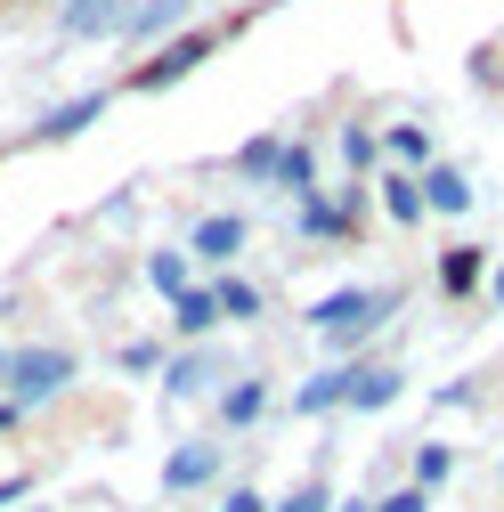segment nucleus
<instances>
[{
    "instance_id": "1",
    "label": "nucleus",
    "mask_w": 504,
    "mask_h": 512,
    "mask_svg": "<svg viewBox=\"0 0 504 512\" xmlns=\"http://www.w3.org/2000/svg\"><path fill=\"white\" fill-rule=\"evenodd\" d=\"M252 17H261V9H236V17H220V25H187V33H171L163 49L131 57V74H122L114 90H131V98H163V90H179L187 74H204L236 33H252Z\"/></svg>"
},
{
    "instance_id": "2",
    "label": "nucleus",
    "mask_w": 504,
    "mask_h": 512,
    "mask_svg": "<svg viewBox=\"0 0 504 512\" xmlns=\"http://www.w3.org/2000/svg\"><path fill=\"white\" fill-rule=\"evenodd\" d=\"M301 317H309V334H318L334 358H358L374 334L391 326V317H407V293H399V285H334V293L309 301Z\"/></svg>"
},
{
    "instance_id": "3",
    "label": "nucleus",
    "mask_w": 504,
    "mask_h": 512,
    "mask_svg": "<svg viewBox=\"0 0 504 512\" xmlns=\"http://www.w3.org/2000/svg\"><path fill=\"white\" fill-rule=\"evenodd\" d=\"M74 382H82V350H66V342H17V350H9V382H0V391L33 415V407H49V399H66Z\"/></svg>"
},
{
    "instance_id": "4",
    "label": "nucleus",
    "mask_w": 504,
    "mask_h": 512,
    "mask_svg": "<svg viewBox=\"0 0 504 512\" xmlns=\"http://www.w3.org/2000/svg\"><path fill=\"white\" fill-rule=\"evenodd\" d=\"M244 244H252V220H244V212H196V228H187L179 252H187L204 277H220V269L244 261Z\"/></svg>"
},
{
    "instance_id": "5",
    "label": "nucleus",
    "mask_w": 504,
    "mask_h": 512,
    "mask_svg": "<svg viewBox=\"0 0 504 512\" xmlns=\"http://www.w3.org/2000/svg\"><path fill=\"white\" fill-rule=\"evenodd\" d=\"M220 472H228V439L212 431V439H179L171 456H163V496L179 504V496H204V488H220Z\"/></svg>"
},
{
    "instance_id": "6",
    "label": "nucleus",
    "mask_w": 504,
    "mask_h": 512,
    "mask_svg": "<svg viewBox=\"0 0 504 512\" xmlns=\"http://www.w3.org/2000/svg\"><path fill=\"white\" fill-rule=\"evenodd\" d=\"M196 25V0H131V9H122V49H163L171 33H187Z\"/></svg>"
},
{
    "instance_id": "7",
    "label": "nucleus",
    "mask_w": 504,
    "mask_h": 512,
    "mask_svg": "<svg viewBox=\"0 0 504 512\" xmlns=\"http://www.w3.org/2000/svg\"><path fill=\"white\" fill-rule=\"evenodd\" d=\"M212 423H220V439L261 431L269 423V374H228L220 391H212Z\"/></svg>"
},
{
    "instance_id": "8",
    "label": "nucleus",
    "mask_w": 504,
    "mask_h": 512,
    "mask_svg": "<svg viewBox=\"0 0 504 512\" xmlns=\"http://www.w3.org/2000/svg\"><path fill=\"white\" fill-rule=\"evenodd\" d=\"M114 106V90H82V98H57L41 122H33V131H25V147H74L82 131H90V122Z\"/></svg>"
},
{
    "instance_id": "9",
    "label": "nucleus",
    "mask_w": 504,
    "mask_h": 512,
    "mask_svg": "<svg viewBox=\"0 0 504 512\" xmlns=\"http://www.w3.org/2000/svg\"><path fill=\"white\" fill-rule=\"evenodd\" d=\"M488 261H496L488 244H439V261H431V285H439V293H448V301L464 309V301H480V285H488Z\"/></svg>"
},
{
    "instance_id": "10",
    "label": "nucleus",
    "mask_w": 504,
    "mask_h": 512,
    "mask_svg": "<svg viewBox=\"0 0 504 512\" xmlns=\"http://www.w3.org/2000/svg\"><path fill=\"white\" fill-rule=\"evenodd\" d=\"M407 399V366H391V358H358V374H350V407L342 415H391Z\"/></svg>"
},
{
    "instance_id": "11",
    "label": "nucleus",
    "mask_w": 504,
    "mask_h": 512,
    "mask_svg": "<svg viewBox=\"0 0 504 512\" xmlns=\"http://www.w3.org/2000/svg\"><path fill=\"white\" fill-rule=\"evenodd\" d=\"M220 382H228V366H220L204 342H196V350H171V358H163V399H179V407H187V399H212Z\"/></svg>"
},
{
    "instance_id": "12",
    "label": "nucleus",
    "mask_w": 504,
    "mask_h": 512,
    "mask_svg": "<svg viewBox=\"0 0 504 512\" xmlns=\"http://www.w3.org/2000/svg\"><path fill=\"white\" fill-rule=\"evenodd\" d=\"M350 374H358V358H334V366H318V374H309V382H301V391H293L285 407H293L301 423H326V415H342V407H350Z\"/></svg>"
},
{
    "instance_id": "13",
    "label": "nucleus",
    "mask_w": 504,
    "mask_h": 512,
    "mask_svg": "<svg viewBox=\"0 0 504 512\" xmlns=\"http://www.w3.org/2000/svg\"><path fill=\"white\" fill-rule=\"evenodd\" d=\"M220 326H228V317H220V293H212V277H196V285H187V293L171 301V342H179V350L212 342Z\"/></svg>"
},
{
    "instance_id": "14",
    "label": "nucleus",
    "mask_w": 504,
    "mask_h": 512,
    "mask_svg": "<svg viewBox=\"0 0 504 512\" xmlns=\"http://www.w3.org/2000/svg\"><path fill=\"white\" fill-rule=\"evenodd\" d=\"M366 187H374V204H383V220H391V228H423V220H431V204H423V179H415V171H391V163H383Z\"/></svg>"
},
{
    "instance_id": "15",
    "label": "nucleus",
    "mask_w": 504,
    "mask_h": 512,
    "mask_svg": "<svg viewBox=\"0 0 504 512\" xmlns=\"http://www.w3.org/2000/svg\"><path fill=\"white\" fill-rule=\"evenodd\" d=\"M131 0H57V33L66 41H114Z\"/></svg>"
},
{
    "instance_id": "16",
    "label": "nucleus",
    "mask_w": 504,
    "mask_h": 512,
    "mask_svg": "<svg viewBox=\"0 0 504 512\" xmlns=\"http://www.w3.org/2000/svg\"><path fill=\"white\" fill-rule=\"evenodd\" d=\"M269 187H277V196H293V204H301V196H318V187H326V171H318V139H285Z\"/></svg>"
},
{
    "instance_id": "17",
    "label": "nucleus",
    "mask_w": 504,
    "mask_h": 512,
    "mask_svg": "<svg viewBox=\"0 0 504 512\" xmlns=\"http://www.w3.org/2000/svg\"><path fill=\"white\" fill-rule=\"evenodd\" d=\"M415 179H423L431 220H464V212H472V196H480V187L464 179V163H431V171H415Z\"/></svg>"
},
{
    "instance_id": "18",
    "label": "nucleus",
    "mask_w": 504,
    "mask_h": 512,
    "mask_svg": "<svg viewBox=\"0 0 504 512\" xmlns=\"http://www.w3.org/2000/svg\"><path fill=\"white\" fill-rule=\"evenodd\" d=\"M374 139H383V163L391 171H431L439 163V147H431L423 122H391V131H374Z\"/></svg>"
},
{
    "instance_id": "19",
    "label": "nucleus",
    "mask_w": 504,
    "mask_h": 512,
    "mask_svg": "<svg viewBox=\"0 0 504 512\" xmlns=\"http://www.w3.org/2000/svg\"><path fill=\"white\" fill-rule=\"evenodd\" d=\"M212 293H220V317H228V326H261V309H269V293L252 285V277H236V269H220Z\"/></svg>"
},
{
    "instance_id": "20",
    "label": "nucleus",
    "mask_w": 504,
    "mask_h": 512,
    "mask_svg": "<svg viewBox=\"0 0 504 512\" xmlns=\"http://www.w3.org/2000/svg\"><path fill=\"white\" fill-rule=\"evenodd\" d=\"M334 155H342V179H374V171H383V139H374L366 122H342V131H334Z\"/></svg>"
},
{
    "instance_id": "21",
    "label": "nucleus",
    "mask_w": 504,
    "mask_h": 512,
    "mask_svg": "<svg viewBox=\"0 0 504 512\" xmlns=\"http://www.w3.org/2000/svg\"><path fill=\"white\" fill-rule=\"evenodd\" d=\"M407 480L439 496V488L456 480V447H448V439H415V447H407Z\"/></svg>"
},
{
    "instance_id": "22",
    "label": "nucleus",
    "mask_w": 504,
    "mask_h": 512,
    "mask_svg": "<svg viewBox=\"0 0 504 512\" xmlns=\"http://www.w3.org/2000/svg\"><path fill=\"white\" fill-rule=\"evenodd\" d=\"M277 147H285V131H252V139H236L228 171H236V179H252V187H269V171H277Z\"/></svg>"
},
{
    "instance_id": "23",
    "label": "nucleus",
    "mask_w": 504,
    "mask_h": 512,
    "mask_svg": "<svg viewBox=\"0 0 504 512\" xmlns=\"http://www.w3.org/2000/svg\"><path fill=\"white\" fill-rule=\"evenodd\" d=\"M147 285H155L163 301H179L187 285H196V261H187L179 244H163V252H147Z\"/></svg>"
},
{
    "instance_id": "24",
    "label": "nucleus",
    "mask_w": 504,
    "mask_h": 512,
    "mask_svg": "<svg viewBox=\"0 0 504 512\" xmlns=\"http://www.w3.org/2000/svg\"><path fill=\"white\" fill-rule=\"evenodd\" d=\"M269 512H334V480H326V472H309V480H293Z\"/></svg>"
},
{
    "instance_id": "25",
    "label": "nucleus",
    "mask_w": 504,
    "mask_h": 512,
    "mask_svg": "<svg viewBox=\"0 0 504 512\" xmlns=\"http://www.w3.org/2000/svg\"><path fill=\"white\" fill-rule=\"evenodd\" d=\"M163 358H171V350H163L155 334H139V342H122V350H114V366L131 374V382H147V374H163Z\"/></svg>"
},
{
    "instance_id": "26",
    "label": "nucleus",
    "mask_w": 504,
    "mask_h": 512,
    "mask_svg": "<svg viewBox=\"0 0 504 512\" xmlns=\"http://www.w3.org/2000/svg\"><path fill=\"white\" fill-rule=\"evenodd\" d=\"M374 512H431V488L399 480V488H383V496H374Z\"/></svg>"
},
{
    "instance_id": "27",
    "label": "nucleus",
    "mask_w": 504,
    "mask_h": 512,
    "mask_svg": "<svg viewBox=\"0 0 504 512\" xmlns=\"http://www.w3.org/2000/svg\"><path fill=\"white\" fill-rule=\"evenodd\" d=\"M431 407H439V415H456V407H480V382H439V391H431Z\"/></svg>"
},
{
    "instance_id": "28",
    "label": "nucleus",
    "mask_w": 504,
    "mask_h": 512,
    "mask_svg": "<svg viewBox=\"0 0 504 512\" xmlns=\"http://www.w3.org/2000/svg\"><path fill=\"white\" fill-rule=\"evenodd\" d=\"M220 512H269V496L252 480H236V488H220Z\"/></svg>"
},
{
    "instance_id": "29",
    "label": "nucleus",
    "mask_w": 504,
    "mask_h": 512,
    "mask_svg": "<svg viewBox=\"0 0 504 512\" xmlns=\"http://www.w3.org/2000/svg\"><path fill=\"white\" fill-rule=\"evenodd\" d=\"M25 423H33V415H25V407H17V399H9V391H0V439H17V431H25Z\"/></svg>"
},
{
    "instance_id": "30",
    "label": "nucleus",
    "mask_w": 504,
    "mask_h": 512,
    "mask_svg": "<svg viewBox=\"0 0 504 512\" xmlns=\"http://www.w3.org/2000/svg\"><path fill=\"white\" fill-rule=\"evenodd\" d=\"M480 293H488V309L504 317V261H488V285H480Z\"/></svg>"
},
{
    "instance_id": "31",
    "label": "nucleus",
    "mask_w": 504,
    "mask_h": 512,
    "mask_svg": "<svg viewBox=\"0 0 504 512\" xmlns=\"http://www.w3.org/2000/svg\"><path fill=\"white\" fill-rule=\"evenodd\" d=\"M25 496H33V480H25V472H17V480H0V512H9V504H25Z\"/></svg>"
},
{
    "instance_id": "32",
    "label": "nucleus",
    "mask_w": 504,
    "mask_h": 512,
    "mask_svg": "<svg viewBox=\"0 0 504 512\" xmlns=\"http://www.w3.org/2000/svg\"><path fill=\"white\" fill-rule=\"evenodd\" d=\"M334 512H374V496H342V504H334Z\"/></svg>"
},
{
    "instance_id": "33",
    "label": "nucleus",
    "mask_w": 504,
    "mask_h": 512,
    "mask_svg": "<svg viewBox=\"0 0 504 512\" xmlns=\"http://www.w3.org/2000/svg\"><path fill=\"white\" fill-rule=\"evenodd\" d=\"M0 382H9V342H0Z\"/></svg>"
},
{
    "instance_id": "34",
    "label": "nucleus",
    "mask_w": 504,
    "mask_h": 512,
    "mask_svg": "<svg viewBox=\"0 0 504 512\" xmlns=\"http://www.w3.org/2000/svg\"><path fill=\"white\" fill-rule=\"evenodd\" d=\"M33 512H49V504H33Z\"/></svg>"
},
{
    "instance_id": "35",
    "label": "nucleus",
    "mask_w": 504,
    "mask_h": 512,
    "mask_svg": "<svg viewBox=\"0 0 504 512\" xmlns=\"http://www.w3.org/2000/svg\"><path fill=\"white\" fill-rule=\"evenodd\" d=\"M496 472H504V464H496Z\"/></svg>"
}]
</instances>
